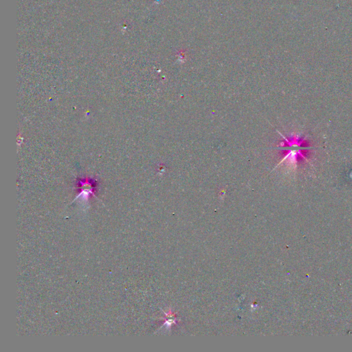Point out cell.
I'll use <instances>...</instances> for the list:
<instances>
[{"label": "cell", "instance_id": "obj_1", "mask_svg": "<svg viewBox=\"0 0 352 352\" xmlns=\"http://www.w3.org/2000/svg\"><path fill=\"white\" fill-rule=\"evenodd\" d=\"M306 138L292 136L289 139H285L284 146L287 147L285 160H288L291 164H297L299 160H308L305 154L314 147L306 144Z\"/></svg>", "mask_w": 352, "mask_h": 352}]
</instances>
